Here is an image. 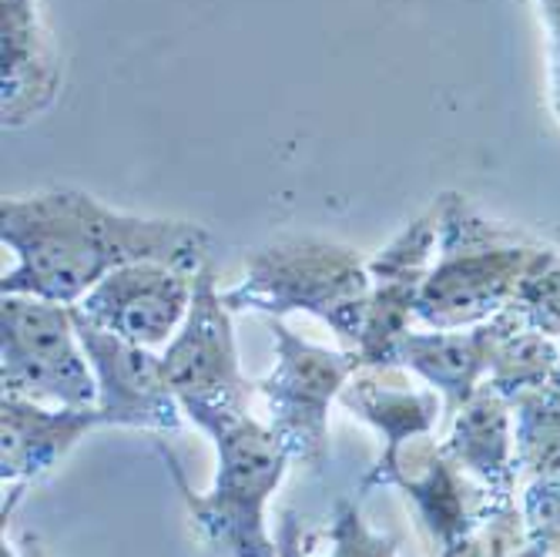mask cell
I'll use <instances>...</instances> for the list:
<instances>
[{
	"instance_id": "obj_1",
	"label": "cell",
	"mask_w": 560,
	"mask_h": 557,
	"mask_svg": "<svg viewBox=\"0 0 560 557\" xmlns=\"http://www.w3.org/2000/svg\"><path fill=\"white\" fill-rule=\"evenodd\" d=\"M0 242L14 252L0 295H40L65 306H78L108 272L131 263H162L195 276L212 248V235L195 222L115 212L81 188L4 198Z\"/></svg>"
},
{
	"instance_id": "obj_2",
	"label": "cell",
	"mask_w": 560,
	"mask_h": 557,
	"mask_svg": "<svg viewBox=\"0 0 560 557\" xmlns=\"http://www.w3.org/2000/svg\"><path fill=\"white\" fill-rule=\"evenodd\" d=\"M433 212L436 259L417 302V323L427 329H470L500 316L547 245L487 219L460 192H443Z\"/></svg>"
},
{
	"instance_id": "obj_3",
	"label": "cell",
	"mask_w": 560,
	"mask_h": 557,
	"mask_svg": "<svg viewBox=\"0 0 560 557\" xmlns=\"http://www.w3.org/2000/svg\"><path fill=\"white\" fill-rule=\"evenodd\" d=\"M195 427L212 437L219 457L215 484L206 494L188 487L185 471L162 443L159 453L178 484L198 537L219 557H279V544L266 524V508L289 471L285 446L248 410L209 414L195 420Z\"/></svg>"
},
{
	"instance_id": "obj_4",
	"label": "cell",
	"mask_w": 560,
	"mask_h": 557,
	"mask_svg": "<svg viewBox=\"0 0 560 557\" xmlns=\"http://www.w3.org/2000/svg\"><path fill=\"white\" fill-rule=\"evenodd\" d=\"M370 263L355 248L323 235H282L245 259V276L222 292L232 313L252 310L269 320L310 313L326 323L346 349L363 339L370 313Z\"/></svg>"
},
{
	"instance_id": "obj_5",
	"label": "cell",
	"mask_w": 560,
	"mask_h": 557,
	"mask_svg": "<svg viewBox=\"0 0 560 557\" xmlns=\"http://www.w3.org/2000/svg\"><path fill=\"white\" fill-rule=\"evenodd\" d=\"M269 326L276 363L256 380V393L266 399V427L279 437L289 461L323 474L329 464V410L363 357L355 349L316 346L282 320H269Z\"/></svg>"
},
{
	"instance_id": "obj_6",
	"label": "cell",
	"mask_w": 560,
	"mask_h": 557,
	"mask_svg": "<svg viewBox=\"0 0 560 557\" xmlns=\"http://www.w3.org/2000/svg\"><path fill=\"white\" fill-rule=\"evenodd\" d=\"M0 386L50 407H97V380L71 306L0 295Z\"/></svg>"
},
{
	"instance_id": "obj_7",
	"label": "cell",
	"mask_w": 560,
	"mask_h": 557,
	"mask_svg": "<svg viewBox=\"0 0 560 557\" xmlns=\"http://www.w3.org/2000/svg\"><path fill=\"white\" fill-rule=\"evenodd\" d=\"M168 383L195 423L209 414L248 410L256 380H245L232 333V310L222 302L215 266L206 263L195 272V295L175 339L162 352Z\"/></svg>"
},
{
	"instance_id": "obj_8",
	"label": "cell",
	"mask_w": 560,
	"mask_h": 557,
	"mask_svg": "<svg viewBox=\"0 0 560 557\" xmlns=\"http://www.w3.org/2000/svg\"><path fill=\"white\" fill-rule=\"evenodd\" d=\"M373 487H396L406 494V500H413L417 524L436 557H446L467 544L493 508L483 487L470 484V477L446 457L433 433L406 440L396 450H383L360 490L370 494Z\"/></svg>"
},
{
	"instance_id": "obj_9",
	"label": "cell",
	"mask_w": 560,
	"mask_h": 557,
	"mask_svg": "<svg viewBox=\"0 0 560 557\" xmlns=\"http://www.w3.org/2000/svg\"><path fill=\"white\" fill-rule=\"evenodd\" d=\"M74 323L97 380V410L105 417V427L155 430V433L182 430L185 410L168 383L165 360L159 352L97 329L78 313Z\"/></svg>"
},
{
	"instance_id": "obj_10",
	"label": "cell",
	"mask_w": 560,
	"mask_h": 557,
	"mask_svg": "<svg viewBox=\"0 0 560 557\" xmlns=\"http://www.w3.org/2000/svg\"><path fill=\"white\" fill-rule=\"evenodd\" d=\"M191 295V272L162 263H131L108 272L71 310L97 329L155 349L175 339L188 316Z\"/></svg>"
},
{
	"instance_id": "obj_11",
	"label": "cell",
	"mask_w": 560,
	"mask_h": 557,
	"mask_svg": "<svg viewBox=\"0 0 560 557\" xmlns=\"http://www.w3.org/2000/svg\"><path fill=\"white\" fill-rule=\"evenodd\" d=\"M436 259V212L427 209L370 263V313L355 352L363 367H396V346L417 323V302Z\"/></svg>"
},
{
	"instance_id": "obj_12",
	"label": "cell",
	"mask_w": 560,
	"mask_h": 557,
	"mask_svg": "<svg viewBox=\"0 0 560 557\" xmlns=\"http://www.w3.org/2000/svg\"><path fill=\"white\" fill-rule=\"evenodd\" d=\"M97 427H105L97 407H44L37 399L4 393L0 399V480L4 490H27L55 471L68 453Z\"/></svg>"
},
{
	"instance_id": "obj_13",
	"label": "cell",
	"mask_w": 560,
	"mask_h": 557,
	"mask_svg": "<svg viewBox=\"0 0 560 557\" xmlns=\"http://www.w3.org/2000/svg\"><path fill=\"white\" fill-rule=\"evenodd\" d=\"M61 68L37 0H0V118L24 128L58 101Z\"/></svg>"
},
{
	"instance_id": "obj_14",
	"label": "cell",
	"mask_w": 560,
	"mask_h": 557,
	"mask_svg": "<svg viewBox=\"0 0 560 557\" xmlns=\"http://www.w3.org/2000/svg\"><path fill=\"white\" fill-rule=\"evenodd\" d=\"M511 326V313H500L470 329H410L396 346V367H406L443 396V417L453 414L483 386L490 370V352L503 329Z\"/></svg>"
},
{
	"instance_id": "obj_15",
	"label": "cell",
	"mask_w": 560,
	"mask_h": 557,
	"mask_svg": "<svg viewBox=\"0 0 560 557\" xmlns=\"http://www.w3.org/2000/svg\"><path fill=\"white\" fill-rule=\"evenodd\" d=\"M446 457L460 467L493 503H517V464H514V410L511 399L493 386H480L460 410L453 414Z\"/></svg>"
},
{
	"instance_id": "obj_16",
	"label": "cell",
	"mask_w": 560,
	"mask_h": 557,
	"mask_svg": "<svg viewBox=\"0 0 560 557\" xmlns=\"http://www.w3.org/2000/svg\"><path fill=\"white\" fill-rule=\"evenodd\" d=\"M410 376L406 367H360L339 393L342 407L383 437V450L433 433L443 414V396Z\"/></svg>"
},
{
	"instance_id": "obj_17",
	"label": "cell",
	"mask_w": 560,
	"mask_h": 557,
	"mask_svg": "<svg viewBox=\"0 0 560 557\" xmlns=\"http://www.w3.org/2000/svg\"><path fill=\"white\" fill-rule=\"evenodd\" d=\"M517 487L527 480H560V370L550 383L511 399Z\"/></svg>"
},
{
	"instance_id": "obj_18",
	"label": "cell",
	"mask_w": 560,
	"mask_h": 557,
	"mask_svg": "<svg viewBox=\"0 0 560 557\" xmlns=\"http://www.w3.org/2000/svg\"><path fill=\"white\" fill-rule=\"evenodd\" d=\"M560 370V339L524 329L521 320L511 313V326L503 329L490 352L487 386H493L500 396L514 399L527 390H537L550 383Z\"/></svg>"
},
{
	"instance_id": "obj_19",
	"label": "cell",
	"mask_w": 560,
	"mask_h": 557,
	"mask_svg": "<svg viewBox=\"0 0 560 557\" xmlns=\"http://www.w3.org/2000/svg\"><path fill=\"white\" fill-rule=\"evenodd\" d=\"M506 313H514L524 329L560 339V252L557 248L547 245V252L521 282Z\"/></svg>"
},
{
	"instance_id": "obj_20",
	"label": "cell",
	"mask_w": 560,
	"mask_h": 557,
	"mask_svg": "<svg viewBox=\"0 0 560 557\" xmlns=\"http://www.w3.org/2000/svg\"><path fill=\"white\" fill-rule=\"evenodd\" d=\"M292 550H295V557H313L310 550L302 547V534H295ZM323 557H396V537L376 534L366 524L360 500L339 497L336 508H332V518H329L326 554Z\"/></svg>"
},
{
	"instance_id": "obj_21",
	"label": "cell",
	"mask_w": 560,
	"mask_h": 557,
	"mask_svg": "<svg viewBox=\"0 0 560 557\" xmlns=\"http://www.w3.org/2000/svg\"><path fill=\"white\" fill-rule=\"evenodd\" d=\"M521 518L534 557H560V480L521 484Z\"/></svg>"
},
{
	"instance_id": "obj_22",
	"label": "cell",
	"mask_w": 560,
	"mask_h": 557,
	"mask_svg": "<svg viewBox=\"0 0 560 557\" xmlns=\"http://www.w3.org/2000/svg\"><path fill=\"white\" fill-rule=\"evenodd\" d=\"M537 11L547 31V61H550V112L560 121V0H537Z\"/></svg>"
},
{
	"instance_id": "obj_23",
	"label": "cell",
	"mask_w": 560,
	"mask_h": 557,
	"mask_svg": "<svg viewBox=\"0 0 560 557\" xmlns=\"http://www.w3.org/2000/svg\"><path fill=\"white\" fill-rule=\"evenodd\" d=\"M295 534H299V521H295V514H292V511H285V518H282V527H279V534H276L279 557H295V550H292V541H295Z\"/></svg>"
},
{
	"instance_id": "obj_24",
	"label": "cell",
	"mask_w": 560,
	"mask_h": 557,
	"mask_svg": "<svg viewBox=\"0 0 560 557\" xmlns=\"http://www.w3.org/2000/svg\"><path fill=\"white\" fill-rule=\"evenodd\" d=\"M446 557H493V554H490V547H487L483 534L477 531L467 544H460V547H456L453 554H446ZM521 557H534V554H530V550H524Z\"/></svg>"
},
{
	"instance_id": "obj_25",
	"label": "cell",
	"mask_w": 560,
	"mask_h": 557,
	"mask_svg": "<svg viewBox=\"0 0 560 557\" xmlns=\"http://www.w3.org/2000/svg\"><path fill=\"white\" fill-rule=\"evenodd\" d=\"M18 550H21V557H50V554L44 550V544H40V537H37L34 531H24V534H21Z\"/></svg>"
}]
</instances>
